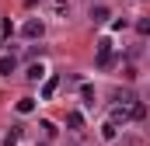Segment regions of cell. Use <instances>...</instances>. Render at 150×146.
Instances as JSON below:
<instances>
[{
	"label": "cell",
	"instance_id": "8",
	"mask_svg": "<svg viewBox=\"0 0 150 146\" xmlns=\"http://www.w3.org/2000/svg\"><path fill=\"white\" fill-rule=\"evenodd\" d=\"M18 111H21V115H32V111H35V98H21V101H18Z\"/></svg>",
	"mask_w": 150,
	"mask_h": 146
},
{
	"label": "cell",
	"instance_id": "5",
	"mask_svg": "<svg viewBox=\"0 0 150 146\" xmlns=\"http://www.w3.org/2000/svg\"><path fill=\"white\" fill-rule=\"evenodd\" d=\"M80 98H84L87 108H94V87H91V84H80Z\"/></svg>",
	"mask_w": 150,
	"mask_h": 146
},
{
	"label": "cell",
	"instance_id": "4",
	"mask_svg": "<svg viewBox=\"0 0 150 146\" xmlns=\"http://www.w3.org/2000/svg\"><path fill=\"white\" fill-rule=\"evenodd\" d=\"M56 87H59V77H49V80H45V87H42V98L49 101V98L56 94Z\"/></svg>",
	"mask_w": 150,
	"mask_h": 146
},
{
	"label": "cell",
	"instance_id": "6",
	"mask_svg": "<svg viewBox=\"0 0 150 146\" xmlns=\"http://www.w3.org/2000/svg\"><path fill=\"white\" fill-rule=\"evenodd\" d=\"M25 77H28V80H42V77H45V66H42V63H32Z\"/></svg>",
	"mask_w": 150,
	"mask_h": 146
},
{
	"label": "cell",
	"instance_id": "2",
	"mask_svg": "<svg viewBox=\"0 0 150 146\" xmlns=\"http://www.w3.org/2000/svg\"><path fill=\"white\" fill-rule=\"evenodd\" d=\"M98 66L105 70V66H112V42L108 38H101L98 42Z\"/></svg>",
	"mask_w": 150,
	"mask_h": 146
},
{
	"label": "cell",
	"instance_id": "11",
	"mask_svg": "<svg viewBox=\"0 0 150 146\" xmlns=\"http://www.w3.org/2000/svg\"><path fill=\"white\" fill-rule=\"evenodd\" d=\"M18 139H21V129H11V132L4 136V146H18Z\"/></svg>",
	"mask_w": 150,
	"mask_h": 146
},
{
	"label": "cell",
	"instance_id": "13",
	"mask_svg": "<svg viewBox=\"0 0 150 146\" xmlns=\"http://www.w3.org/2000/svg\"><path fill=\"white\" fill-rule=\"evenodd\" d=\"M56 4H67V0H56Z\"/></svg>",
	"mask_w": 150,
	"mask_h": 146
},
{
	"label": "cell",
	"instance_id": "10",
	"mask_svg": "<svg viewBox=\"0 0 150 146\" xmlns=\"http://www.w3.org/2000/svg\"><path fill=\"white\" fill-rule=\"evenodd\" d=\"M115 132H119V125H112V122H105V125H101V136H105L108 143L115 139Z\"/></svg>",
	"mask_w": 150,
	"mask_h": 146
},
{
	"label": "cell",
	"instance_id": "9",
	"mask_svg": "<svg viewBox=\"0 0 150 146\" xmlns=\"http://www.w3.org/2000/svg\"><path fill=\"white\" fill-rule=\"evenodd\" d=\"M67 125H70V129H84V115H80V111H70V115H67Z\"/></svg>",
	"mask_w": 150,
	"mask_h": 146
},
{
	"label": "cell",
	"instance_id": "3",
	"mask_svg": "<svg viewBox=\"0 0 150 146\" xmlns=\"http://www.w3.org/2000/svg\"><path fill=\"white\" fill-rule=\"evenodd\" d=\"M14 66H18V59H14V56H0V73H4V77H11Z\"/></svg>",
	"mask_w": 150,
	"mask_h": 146
},
{
	"label": "cell",
	"instance_id": "7",
	"mask_svg": "<svg viewBox=\"0 0 150 146\" xmlns=\"http://www.w3.org/2000/svg\"><path fill=\"white\" fill-rule=\"evenodd\" d=\"M91 21H94V25H105V21H108V7H94V11H91Z\"/></svg>",
	"mask_w": 150,
	"mask_h": 146
},
{
	"label": "cell",
	"instance_id": "12",
	"mask_svg": "<svg viewBox=\"0 0 150 146\" xmlns=\"http://www.w3.org/2000/svg\"><path fill=\"white\" fill-rule=\"evenodd\" d=\"M136 28H140V35H150V21H140Z\"/></svg>",
	"mask_w": 150,
	"mask_h": 146
},
{
	"label": "cell",
	"instance_id": "1",
	"mask_svg": "<svg viewBox=\"0 0 150 146\" xmlns=\"http://www.w3.org/2000/svg\"><path fill=\"white\" fill-rule=\"evenodd\" d=\"M42 32H45V25H42L38 18H32V21L21 25V35H25V38H42Z\"/></svg>",
	"mask_w": 150,
	"mask_h": 146
}]
</instances>
